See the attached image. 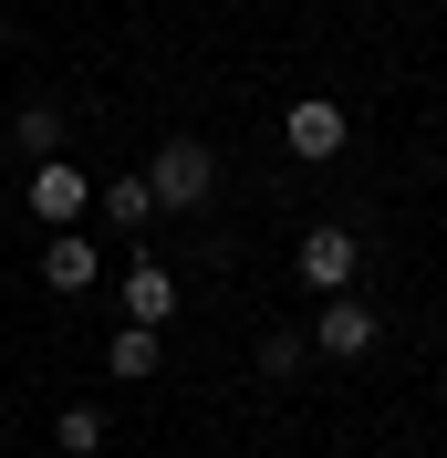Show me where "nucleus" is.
<instances>
[{"label": "nucleus", "instance_id": "obj_5", "mask_svg": "<svg viewBox=\"0 0 447 458\" xmlns=\"http://www.w3.org/2000/svg\"><path fill=\"white\" fill-rule=\"evenodd\" d=\"M354 271H364L354 229H302V282L323 292V302H343V292H354Z\"/></svg>", "mask_w": 447, "mask_h": 458}, {"label": "nucleus", "instance_id": "obj_11", "mask_svg": "<svg viewBox=\"0 0 447 458\" xmlns=\"http://www.w3.org/2000/svg\"><path fill=\"white\" fill-rule=\"evenodd\" d=\"M63 448H73V458H94V448H105V417H94V406H63Z\"/></svg>", "mask_w": 447, "mask_h": 458}, {"label": "nucleus", "instance_id": "obj_12", "mask_svg": "<svg viewBox=\"0 0 447 458\" xmlns=\"http://www.w3.org/2000/svg\"><path fill=\"white\" fill-rule=\"evenodd\" d=\"M302 354H312L302 334H271V344H260V375H302Z\"/></svg>", "mask_w": 447, "mask_h": 458}, {"label": "nucleus", "instance_id": "obj_1", "mask_svg": "<svg viewBox=\"0 0 447 458\" xmlns=\"http://www.w3.org/2000/svg\"><path fill=\"white\" fill-rule=\"evenodd\" d=\"M146 188H156V208H208L219 157H208L198 136H167V146H156V167H146Z\"/></svg>", "mask_w": 447, "mask_h": 458}, {"label": "nucleus", "instance_id": "obj_3", "mask_svg": "<svg viewBox=\"0 0 447 458\" xmlns=\"http://www.w3.org/2000/svg\"><path fill=\"white\" fill-rule=\"evenodd\" d=\"M375 334H385V323H375V302H354V292H343V302H323V323H312V354H323V365H354V354H375Z\"/></svg>", "mask_w": 447, "mask_h": 458}, {"label": "nucleus", "instance_id": "obj_8", "mask_svg": "<svg viewBox=\"0 0 447 458\" xmlns=\"http://www.w3.org/2000/svg\"><path fill=\"white\" fill-rule=\"evenodd\" d=\"M11 136H21L31 167H53V157H63V105H21V114H11Z\"/></svg>", "mask_w": 447, "mask_h": 458}, {"label": "nucleus", "instance_id": "obj_9", "mask_svg": "<svg viewBox=\"0 0 447 458\" xmlns=\"http://www.w3.org/2000/svg\"><path fill=\"white\" fill-rule=\"evenodd\" d=\"M105 365L125 375V386H146V375H156V334H146V323H125V334L105 344Z\"/></svg>", "mask_w": 447, "mask_h": 458}, {"label": "nucleus", "instance_id": "obj_7", "mask_svg": "<svg viewBox=\"0 0 447 458\" xmlns=\"http://www.w3.org/2000/svg\"><path fill=\"white\" fill-rule=\"evenodd\" d=\"M42 282H53V292H94V282H105V271H94V240H84V229H63L53 250H42Z\"/></svg>", "mask_w": 447, "mask_h": 458}, {"label": "nucleus", "instance_id": "obj_2", "mask_svg": "<svg viewBox=\"0 0 447 458\" xmlns=\"http://www.w3.org/2000/svg\"><path fill=\"white\" fill-rule=\"evenodd\" d=\"M343 136H354V114H343L333 94H302V105L281 114V146H291V157H312V167H323V157H343Z\"/></svg>", "mask_w": 447, "mask_h": 458}, {"label": "nucleus", "instance_id": "obj_10", "mask_svg": "<svg viewBox=\"0 0 447 458\" xmlns=\"http://www.w3.org/2000/svg\"><path fill=\"white\" fill-rule=\"evenodd\" d=\"M105 219L114 229H146V219H156V188H146V177H114V188H105Z\"/></svg>", "mask_w": 447, "mask_h": 458}, {"label": "nucleus", "instance_id": "obj_4", "mask_svg": "<svg viewBox=\"0 0 447 458\" xmlns=\"http://www.w3.org/2000/svg\"><path fill=\"white\" fill-rule=\"evenodd\" d=\"M84 199H105V188H84V167H73V157L31 167V219H53V240H63V229H84Z\"/></svg>", "mask_w": 447, "mask_h": 458}, {"label": "nucleus", "instance_id": "obj_6", "mask_svg": "<svg viewBox=\"0 0 447 458\" xmlns=\"http://www.w3.org/2000/svg\"><path fill=\"white\" fill-rule=\"evenodd\" d=\"M125 323H146V334H167V323H177V282H167V260H136V271H125Z\"/></svg>", "mask_w": 447, "mask_h": 458}]
</instances>
